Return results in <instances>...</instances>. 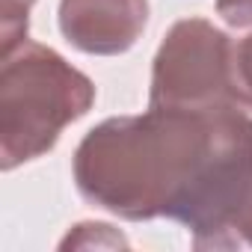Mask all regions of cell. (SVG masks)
<instances>
[{
  "label": "cell",
  "instance_id": "cell-3",
  "mask_svg": "<svg viewBox=\"0 0 252 252\" xmlns=\"http://www.w3.org/2000/svg\"><path fill=\"white\" fill-rule=\"evenodd\" d=\"M231 48L228 33L205 18L175 21L155 54L149 107H214L234 101Z\"/></svg>",
  "mask_w": 252,
  "mask_h": 252
},
{
  "label": "cell",
  "instance_id": "cell-1",
  "mask_svg": "<svg viewBox=\"0 0 252 252\" xmlns=\"http://www.w3.org/2000/svg\"><path fill=\"white\" fill-rule=\"evenodd\" d=\"M77 193L122 220L169 217L199 249L237 246L231 225L252 190V116L214 107H149L113 116L77 143Z\"/></svg>",
  "mask_w": 252,
  "mask_h": 252
},
{
  "label": "cell",
  "instance_id": "cell-4",
  "mask_svg": "<svg viewBox=\"0 0 252 252\" xmlns=\"http://www.w3.org/2000/svg\"><path fill=\"white\" fill-rule=\"evenodd\" d=\"M63 39L92 57L131 51L149 24V0H60Z\"/></svg>",
  "mask_w": 252,
  "mask_h": 252
},
{
  "label": "cell",
  "instance_id": "cell-5",
  "mask_svg": "<svg viewBox=\"0 0 252 252\" xmlns=\"http://www.w3.org/2000/svg\"><path fill=\"white\" fill-rule=\"evenodd\" d=\"M92 246L95 249H125L131 243L110 222H77L60 240V249H92Z\"/></svg>",
  "mask_w": 252,
  "mask_h": 252
},
{
  "label": "cell",
  "instance_id": "cell-7",
  "mask_svg": "<svg viewBox=\"0 0 252 252\" xmlns=\"http://www.w3.org/2000/svg\"><path fill=\"white\" fill-rule=\"evenodd\" d=\"M217 15L228 27H252V0H217Z\"/></svg>",
  "mask_w": 252,
  "mask_h": 252
},
{
  "label": "cell",
  "instance_id": "cell-2",
  "mask_svg": "<svg viewBox=\"0 0 252 252\" xmlns=\"http://www.w3.org/2000/svg\"><path fill=\"white\" fill-rule=\"evenodd\" d=\"M95 104V83L48 45L24 39L0 68V158L12 172L48 155Z\"/></svg>",
  "mask_w": 252,
  "mask_h": 252
},
{
  "label": "cell",
  "instance_id": "cell-8",
  "mask_svg": "<svg viewBox=\"0 0 252 252\" xmlns=\"http://www.w3.org/2000/svg\"><path fill=\"white\" fill-rule=\"evenodd\" d=\"M231 234H234V240H237V243L243 240V243H249V246H252V190H249V196H246V202H243L240 214L234 217Z\"/></svg>",
  "mask_w": 252,
  "mask_h": 252
},
{
  "label": "cell",
  "instance_id": "cell-6",
  "mask_svg": "<svg viewBox=\"0 0 252 252\" xmlns=\"http://www.w3.org/2000/svg\"><path fill=\"white\" fill-rule=\"evenodd\" d=\"M231 95L240 107L252 110V33L231 48Z\"/></svg>",
  "mask_w": 252,
  "mask_h": 252
}]
</instances>
